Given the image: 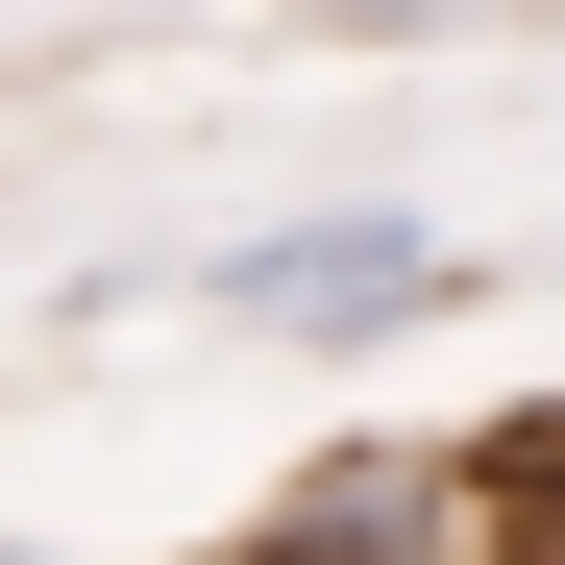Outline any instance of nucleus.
Wrapping results in <instances>:
<instances>
[{"label":"nucleus","mask_w":565,"mask_h":565,"mask_svg":"<svg viewBox=\"0 0 565 565\" xmlns=\"http://www.w3.org/2000/svg\"><path fill=\"white\" fill-rule=\"evenodd\" d=\"M296 25H320V50H418L443 0H296Z\"/></svg>","instance_id":"nucleus-4"},{"label":"nucleus","mask_w":565,"mask_h":565,"mask_svg":"<svg viewBox=\"0 0 565 565\" xmlns=\"http://www.w3.org/2000/svg\"><path fill=\"white\" fill-rule=\"evenodd\" d=\"M0 565H50V541H0Z\"/></svg>","instance_id":"nucleus-6"},{"label":"nucleus","mask_w":565,"mask_h":565,"mask_svg":"<svg viewBox=\"0 0 565 565\" xmlns=\"http://www.w3.org/2000/svg\"><path fill=\"white\" fill-rule=\"evenodd\" d=\"M0 25H50V0H0Z\"/></svg>","instance_id":"nucleus-5"},{"label":"nucleus","mask_w":565,"mask_h":565,"mask_svg":"<svg viewBox=\"0 0 565 565\" xmlns=\"http://www.w3.org/2000/svg\"><path fill=\"white\" fill-rule=\"evenodd\" d=\"M222 565H467V492H443V443H320Z\"/></svg>","instance_id":"nucleus-2"},{"label":"nucleus","mask_w":565,"mask_h":565,"mask_svg":"<svg viewBox=\"0 0 565 565\" xmlns=\"http://www.w3.org/2000/svg\"><path fill=\"white\" fill-rule=\"evenodd\" d=\"M443 492H467V565H565V394L541 418H467Z\"/></svg>","instance_id":"nucleus-3"},{"label":"nucleus","mask_w":565,"mask_h":565,"mask_svg":"<svg viewBox=\"0 0 565 565\" xmlns=\"http://www.w3.org/2000/svg\"><path fill=\"white\" fill-rule=\"evenodd\" d=\"M148 296H172V320H222V344L344 369V344L467 320V222H418V198H320V222H246V246H198V270H148Z\"/></svg>","instance_id":"nucleus-1"}]
</instances>
